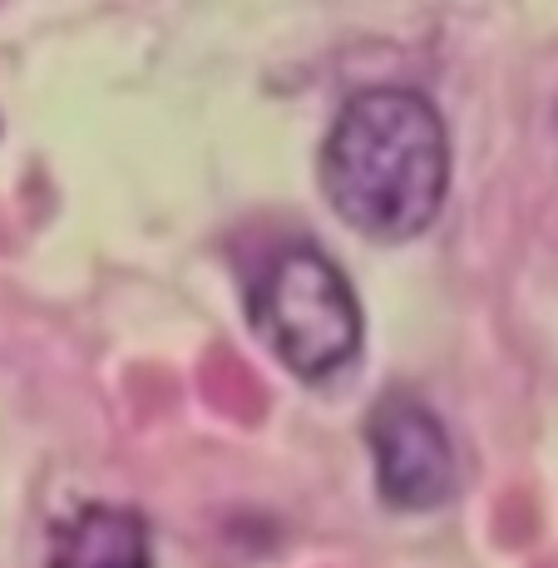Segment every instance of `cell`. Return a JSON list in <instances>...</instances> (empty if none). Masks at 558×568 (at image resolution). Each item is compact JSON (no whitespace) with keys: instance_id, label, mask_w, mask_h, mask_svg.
Instances as JSON below:
<instances>
[{"instance_id":"obj_1","label":"cell","mask_w":558,"mask_h":568,"mask_svg":"<svg viewBox=\"0 0 558 568\" xmlns=\"http://www.w3.org/2000/svg\"><path fill=\"white\" fill-rule=\"evenodd\" d=\"M450 139L415 90H366L336 114L322 144V193L342 223L376 243H410L440 217Z\"/></svg>"},{"instance_id":"obj_2","label":"cell","mask_w":558,"mask_h":568,"mask_svg":"<svg viewBox=\"0 0 558 568\" xmlns=\"http://www.w3.org/2000/svg\"><path fill=\"white\" fill-rule=\"evenodd\" d=\"M257 336L302 381L336 376L361 352V307L346 272L316 247H292L253 282Z\"/></svg>"},{"instance_id":"obj_3","label":"cell","mask_w":558,"mask_h":568,"mask_svg":"<svg viewBox=\"0 0 558 568\" xmlns=\"http://www.w3.org/2000/svg\"><path fill=\"white\" fill-rule=\"evenodd\" d=\"M366 440L376 455L381 499L396 509H440L455 495V450L435 410L410 396L381 400L366 420Z\"/></svg>"},{"instance_id":"obj_4","label":"cell","mask_w":558,"mask_h":568,"mask_svg":"<svg viewBox=\"0 0 558 568\" xmlns=\"http://www.w3.org/2000/svg\"><path fill=\"white\" fill-rule=\"evenodd\" d=\"M50 568H153L149 524L124 505H80L50 529Z\"/></svg>"}]
</instances>
